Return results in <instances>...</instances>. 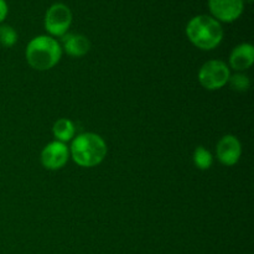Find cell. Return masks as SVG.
Wrapping results in <instances>:
<instances>
[{
	"label": "cell",
	"instance_id": "7",
	"mask_svg": "<svg viewBox=\"0 0 254 254\" xmlns=\"http://www.w3.org/2000/svg\"><path fill=\"white\" fill-rule=\"evenodd\" d=\"M68 160V149L61 141L47 144L41 153V163L49 170H59Z\"/></svg>",
	"mask_w": 254,
	"mask_h": 254
},
{
	"label": "cell",
	"instance_id": "10",
	"mask_svg": "<svg viewBox=\"0 0 254 254\" xmlns=\"http://www.w3.org/2000/svg\"><path fill=\"white\" fill-rule=\"evenodd\" d=\"M64 49L69 56L81 57L86 55L91 49V42L83 35L66 34L62 36Z\"/></svg>",
	"mask_w": 254,
	"mask_h": 254
},
{
	"label": "cell",
	"instance_id": "4",
	"mask_svg": "<svg viewBox=\"0 0 254 254\" xmlns=\"http://www.w3.org/2000/svg\"><path fill=\"white\" fill-rule=\"evenodd\" d=\"M230 69L225 62L220 60H212L203 64L198 71V81L206 89L215 91L225 86L230 78Z\"/></svg>",
	"mask_w": 254,
	"mask_h": 254
},
{
	"label": "cell",
	"instance_id": "14",
	"mask_svg": "<svg viewBox=\"0 0 254 254\" xmlns=\"http://www.w3.org/2000/svg\"><path fill=\"white\" fill-rule=\"evenodd\" d=\"M228 82H230L231 88L235 89L237 92H246L248 88H250V78H248L246 74L242 73H236L233 76H230L228 78Z\"/></svg>",
	"mask_w": 254,
	"mask_h": 254
},
{
	"label": "cell",
	"instance_id": "9",
	"mask_svg": "<svg viewBox=\"0 0 254 254\" xmlns=\"http://www.w3.org/2000/svg\"><path fill=\"white\" fill-rule=\"evenodd\" d=\"M254 62V49L251 44H241L230 56L231 67L236 71L248 69Z\"/></svg>",
	"mask_w": 254,
	"mask_h": 254
},
{
	"label": "cell",
	"instance_id": "16",
	"mask_svg": "<svg viewBox=\"0 0 254 254\" xmlns=\"http://www.w3.org/2000/svg\"><path fill=\"white\" fill-rule=\"evenodd\" d=\"M245 1H247V2H252L253 0H243V2H245Z\"/></svg>",
	"mask_w": 254,
	"mask_h": 254
},
{
	"label": "cell",
	"instance_id": "5",
	"mask_svg": "<svg viewBox=\"0 0 254 254\" xmlns=\"http://www.w3.org/2000/svg\"><path fill=\"white\" fill-rule=\"evenodd\" d=\"M72 22V12L64 4L57 2L50 6L45 16V27L54 36H64Z\"/></svg>",
	"mask_w": 254,
	"mask_h": 254
},
{
	"label": "cell",
	"instance_id": "6",
	"mask_svg": "<svg viewBox=\"0 0 254 254\" xmlns=\"http://www.w3.org/2000/svg\"><path fill=\"white\" fill-rule=\"evenodd\" d=\"M208 7L217 21L232 22L242 15L243 0H208Z\"/></svg>",
	"mask_w": 254,
	"mask_h": 254
},
{
	"label": "cell",
	"instance_id": "15",
	"mask_svg": "<svg viewBox=\"0 0 254 254\" xmlns=\"http://www.w3.org/2000/svg\"><path fill=\"white\" fill-rule=\"evenodd\" d=\"M7 11H9V9H7L6 1H5V0H0V24L5 20Z\"/></svg>",
	"mask_w": 254,
	"mask_h": 254
},
{
	"label": "cell",
	"instance_id": "13",
	"mask_svg": "<svg viewBox=\"0 0 254 254\" xmlns=\"http://www.w3.org/2000/svg\"><path fill=\"white\" fill-rule=\"evenodd\" d=\"M16 41V31L9 25H0V45L4 47H11Z\"/></svg>",
	"mask_w": 254,
	"mask_h": 254
},
{
	"label": "cell",
	"instance_id": "3",
	"mask_svg": "<svg viewBox=\"0 0 254 254\" xmlns=\"http://www.w3.org/2000/svg\"><path fill=\"white\" fill-rule=\"evenodd\" d=\"M62 55L61 46L50 36H37L29 42L26 60L30 66L39 71H46L56 66Z\"/></svg>",
	"mask_w": 254,
	"mask_h": 254
},
{
	"label": "cell",
	"instance_id": "11",
	"mask_svg": "<svg viewBox=\"0 0 254 254\" xmlns=\"http://www.w3.org/2000/svg\"><path fill=\"white\" fill-rule=\"evenodd\" d=\"M54 135L59 139V141L61 143H66L69 141L74 135V126L69 119L61 118L54 124Z\"/></svg>",
	"mask_w": 254,
	"mask_h": 254
},
{
	"label": "cell",
	"instance_id": "12",
	"mask_svg": "<svg viewBox=\"0 0 254 254\" xmlns=\"http://www.w3.org/2000/svg\"><path fill=\"white\" fill-rule=\"evenodd\" d=\"M193 161L200 170H207L213 163L212 154L203 146H198L193 153Z\"/></svg>",
	"mask_w": 254,
	"mask_h": 254
},
{
	"label": "cell",
	"instance_id": "1",
	"mask_svg": "<svg viewBox=\"0 0 254 254\" xmlns=\"http://www.w3.org/2000/svg\"><path fill=\"white\" fill-rule=\"evenodd\" d=\"M189 40L201 50H212L221 44L223 29L220 22L208 15L192 17L186 26Z\"/></svg>",
	"mask_w": 254,
	"mask_h": 254
},
{
	"label": "cell",
	"instance_id": "2",
	"mask_svg": "<svg viewBox=\"0 0 254 254\" xmlns=\"http://www.w3.org/2000/svg\"><path fill=\"white\" fill-rule=\"evenodd\" d=\"M71 154L77 165L92 168L101 164L106 158V141L94 133L81 134L72 143Z\"/></svg>",
	"mask_w": 254,
	"mask_h": 254
},
{
	"label": "cell",
	"instance_id": "8",
	"mask_svg": "<svg viewBox=\"0 0 254 254\" xmlns=\"http://www.w3.org/2000/svg\"><path fill=\"white\" fill-rule=\"evenodd\" d=\"M242 154L241 143L236 136L226 135L217 144V158L223 165L232 166L238 163Z\"/></svg>",
	"mask_w": 254,
	"mask_h": 254
}]
</instances>
